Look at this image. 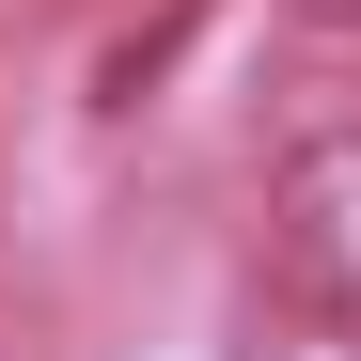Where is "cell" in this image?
Instances as JSON below:
<instances>
[{
  "instance_id": "cell-1",
  "label": "cell",
  "mask_w": 361,
  "mask_h": 361,
  "mask_svg": "<svg viewBox=\"0 0 361 361\" xmlns=\"http://www.w3.org/2000/svg\"><path fill=\"white\" fill-rule=\"evenodd\" d=\"M267 235H283L298 283L361 298V126H298V142H283V173H267Z\"/></svg>"
},
{
  "instance_id": "cell-2",
  "label": "cell",
  "mask_w": 361,
  "mask_h": 361,
  "mask_svg": "<svg viewBox=\"0 0 361 361\" xmlns=\"http://www.w3.org/2000/svg\"><path fill=\"white\" fill-rule=\"evenodd\" d=\"M298 16H314V32H361V0H298Z\"/></svg>"
}]
</instances>
